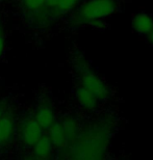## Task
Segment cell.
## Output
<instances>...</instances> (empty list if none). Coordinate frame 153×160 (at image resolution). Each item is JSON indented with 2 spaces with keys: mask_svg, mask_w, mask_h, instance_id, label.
Instances as JSON below:
<instances>
[{
  "mask_svg": "<svg viewBox=\"0 0 153 160\" xmlns=\"http://www.w3.org/2000/svg\"><path fill=\"white\" fill-rule=\"evenodd\" d=\"M146 41L148 42V44H150L151 46H153V30L146 37Z\"/></svg>",
  "mask_w": 153,
  "mask_h": 160,
  "instance_id": "cell-14",
  "label": "cell"
},
{
  "mask_svg": "<svg viewBox=\"0 0 153 160\" xmlns=\"http://www.w3.org/2000/svg\"><path fill=\"white\" fill-rule=\"evenodd\" d=\"M47 130H48L47 136L49 137L50 142L53 145L54 148H63V147L66 146V143L68 142H67L66 133L64 131L62 123L55 122Z\"/></svg>",
  "mask_w": 153,
  "mask_h": 160,
  "instance_id": "cell-11",
  "label": "cell"
},
{
  "mask_svg": "<svg viewBox=\"0 0 153 160\" xmlns=\"http://www.w3.org/2000/svg\"><path fill=\"white\" fill-rule=\"evenodd\" d=\"M132 29L142 37H147L153 30V17L146 12H139L132 17Z\"/></svg>",
  "mask_w": 153,
  "mask_h": 160,
  "instance_id": "cell-6",
  "label": "cell"
},
{
  "mask_svg": "<svg viewBox=\"0 0 153 160\" xmlns=\"http://www.w3.org/2000/svg\"><path fill=\"white\" fill-rule=\"evenodd\" d=\"M34 120L38 122L43 129H48V128L56 122L55 112H54L52 106L48 104H42L37 108L36 113H34Z\"/></svg>",
  "mask_w": 153,
  "mask_h": 160,
  "instance_id": "cell-7",
  "label": "cell"
},
{
  "mask_svg": "<svg viewBox=\"0 0 153 160\" xmlns=\"http://www.w3.org/2000/svg\"><path fill=\"white\" fill-rule=\"evenodd\" d=\"M75 99L79 106L87 111H94L99 107L100 102L96 96L80 85L75 89Z\"/></svg>",
  "mask_w": 153,
  "mask_h": 160,
  "instance_id": "cell-5",
  "label": "cell"
},
{
  "mask_svg": "<svg viewBox=\"0 0 153 160\" xmlns=\"http://www.w3.org/2000/svg\"><path fill=\"white\" fill-rule=\"evenodd\" d=\"M53 148L54 147L51 143L49 137L44 134L33 147V157L38 160H49L53 154Z\"/></svg>",
  "mask_w": 153,
  "mask_h": 160,
  "instance_id": "cell-9",
  "label": "cell"
},
{
  "mask_svg": "<svg viewBox=\"0 0 153 160\" xmlns=\"http://www.w3.org/2000/svg\"><path fill=\"white\" fill-rule=\"evenodd\" d=\"M15 121L13 118L2 116L0 118V146L11 142L15 134Z\"/></svg>",
  "mask_w": 153,
  "mask_h": 160,
  "instance_id": "cell-10",
  "label": "cell"
},
{
  "mask_svg": "<svg viewBox=\"0 0 153 160\" xmlns=\"http://www.w3.org/2000/svg\"><path fill=\"white\" fill-rule=\"evenodd\" d=\"M4 51H5V38L3 34H1L0 36V59L2 58Z\"/></svg>",
  "mask_w": 153,
  "mask_h": 160,
  "instance_id": "cell-13",
  "label": "cell"
},
{
  "mask_svg": "<svg viewBox=\"0 0 153 160\" xmlns=\"http://www.w3.org/2000/svg\"><path fill=\"white\" fill-rule=\"evenodd\" d=\"M73 67L78 76L79 85L96 96L99 102H106L113 97V89L101 78L82 55H76Z\"/></svg>",
  "mask_w": 153,
  "mask_h": 160,
  "instance_id": "cell-1",
  "label": "cell"
},
{
  "mask_svg": "<svg viewBox=\"0 0 153 160\" xmlns=\"http://www.w3.org/2000/svg\"><path fill=\"white\" fill-rule=\"evenodd\" d=\"M18 1L25 20L27 21V23H29L40 12L46 0H18Z\"/></svg>",
  "mask_w": 153,
  "mask_h": 160,
  "instance_id": "cell-8",
  "label": "cell"
},
{
  "mask_svg": "<svg viewBox=\"0 0 153 160\" xmlns=\"http://www.w3.org/2000/svg\"><path fill=\"white\" fill-rule=\"evenodd\" d=\"M23 160H38L36 157H26V158H24Z\"/></svg>",
  "mask_w": 153,
  "mask_h": 160,
  "instance_id": "cell-16",
  "label": "cell"
},
{
  "mask_svg": "<svg viewBox=\"0 0 153 160\" xmlns=\"http://www.w3.org/2000/svg\"><path fill=\"white\" fill-rule=\"evenodd\" d=\"M80 0H46L40 12L29 23L31 27L42 30L70 14L78 6Z\"/></svg>",
  "mask_w": 153,
  "mask_h": 160,
  "instance_id": "cell-3",
  "label": "cell"
},
{
  "mask_svg": "<svg viewBox=\"0 0 153 160\" xmlns=\"http://www.w3.org/2000/svg\"><path fill=\"white\" fill-rule=\"evenodd\" d=\"M44 135V129L33 119L24 121L20 128V138L22 143L27 148H33L36 142Z\"/></svg>",
  "mask_w": 153,
  "mask_h": 160,
  "instance_id": "cell-4",
  "label": "cell"
},
{
  "mask_svg": "<svg viewBox=\"0 0 153 160\" xmlns=\"http://www.w3.org/2000/svg\"><path fill=\"white\" fill-rule=\"evenodd\" d=\"M1 1H3V0H0V2H1Z\"/></svg>",
  "mask_w": 153,
  "mask_h": 160,
  "instance_id": "cell-18",
  "label": "cell"
},
{
  "mask_svg": "<svg viewBox=\"0 0 153 160\" xmlns=\"http://www.w3.org/2000/svg\"><path fill=\"white\" fill-rule=\"evenodd\" d=\"M2 114H3V113H2V110H1V108H0V118L2 117Z\"/></svg>",
  "mask_w": 153,
  "mask_h": 160,
  "instance_id": "cell-17",
  "label": "cell"
},
{
  "mask_svg": "<svg viewBox=\"0 0 153 160\" xmlns=\"http://www.w3.org/2000/svg\"><path fill=\"white\" fill-rule=\"evenodd\" d=\"M118 6L117 0H87L75 8L70 19V24L74 26L97 24L102 19L113 15Z\"/></svg>",
  "mask_w": 153,
  "mask_h": 160,
  "instance_id": "cell-2",
  "label": "cell"
},
{
  "mask_svg": "<svg viewBox=\"0 0 153 160\" xmlns=\"http://www.w3.org/2000/svg\"><path fill=\"white\" fill-rule=\"evenodd\" d=\"M1 34H3L2 33V23H1V17H0V36Z\"/></svg>",
  "mask_w": 153,
  "mask_h": 160,
  "instance_id": "cell-15",
  "label": "cell"
},
{
  "mask_svg": "<svg viewBox=\"0 0 153 160\" xmlns=\"http://www.w3.org/2000/svg\"><path fill=\"white\" fill-rule=\"evenodd\" d=\"M60 123H62L64 131L66 133L67 142L76 138L79 132V123L77 119L72 116H67Z\"/></svg>",
  "mask_w": 153,
  "mask_h": 160,
  "instance_id": "cell-12",
  "label": "cell"
}]
</instances>
